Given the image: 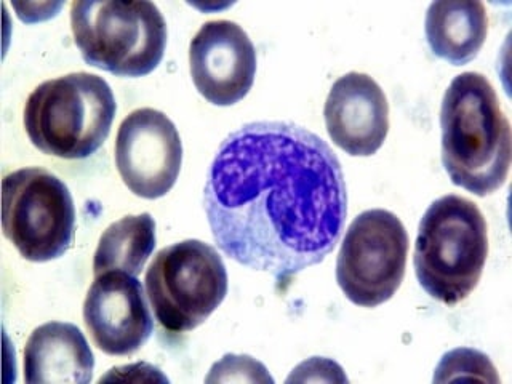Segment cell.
<instances>
[{
	"instance_id": "30bf717a",
	"label": "cell",
	"mask_w": 512,
	"mask_h": 384,
	"mask_svg": "<svg viewBox=\"0 0 512 384\" xmlns=\"http://www.w3.org/2000/svg\"><path fill=\"white\" fill-rule=\"evenodd\" d=\"M192 82L215 106H232L252 90L256 76V48L239 24L208 21L189 45Z\"/></svg>"
},
{
	"instance_id": "8fae6325",
	"label": "cell",
	"mask_w": 512,
	"mask_h": 384,
	"mask_svg": "<svg viewBox=\"0 0 512 384\" xmlns=\"http://www.w3.org/2000/svg\"><path fill=\"white\" fill-rule=\"evenodd\" d=\"M84 322L96 348L108 356L135 354L154 330L143 285L122 271L95 277L85 298Z\"/></svg>"
},
{
	"instance_id": "9c48e42d",
	"label": "cell",
	"mask_w": 512,
	"mask_h": 384,
	"mask_svg": "<svg viewBox=\"0 0 512 384\" xmlns=\"http://www.w3.org/2000/svg\"><path fill=\"white\" fill-rule=\"evenodd\" d=\"M116 165L125 186L143 199L172 191L183 164L180 133L164 112L141 108L125 117L116 138Z\"/></svg>"
},
{
	"instance_id": "ac0fdd59",
	"label": "cell",
	"mask_w": 512,
	"mask_h": 384,
	"mask_svg": "<svg viewBox=\"0 0 512 384\" xmlns=\"http://www.w3.org/2000/svg\"><path fill=\"white\" fill-rule=\"evenodd\" d=\"M293 381H340L346 383L348 378L344 376L343 368L333 362V360L325 359V357H312L303 364L293 370L292 375L288 376L287 383Z\"/></svg>"
},
{
	"instance_id": "2e32d148",
	"label": "cell",
	"mask_w": 512,
	"mask_h": 384,
	"mask_svg": "<svg viewBox=\"0 0 512 384\" xmlns=\"http://www.w3.org/2000/svg\"><path fill=\"white\" fill-rule=\"evenodd\" d=\"M484 381L500 383L492 360L476 349L460 348L447 352L434 372V383L447 381Z\"/></svg>"
},
{
	"instance_id": "4fadbf2b",
	"label": "cell",
	"mask_w": 512,
	"mask_h": 384,
	"mask_svg": "<svg viewBox=\"0 0 512 384\" xmlns=\"http://www.w3.org/2000/svg\"><path fill=\"white\" fill-rule=\"evenodd\" d=\"M93 368L92 349L74 324L40 325L24 349V381L29 384H88Z\"/></svg>"
},
{
	"instance_id": "7a4b0ae2",
	"label": "cell",
	"mask_w": 512,
	"mask_h": 384,
	"mask_svg": "<svg viewBox=\"0 0 512 384\" xmlns=\"http://www.w3.org/2000/svg\"><path fill=\"white\" fill-rule=\"evenodd\" d=\"M442 164L455 186L479 197L506 183L511 167V124L495 88L479 72L452 80L440 109Z\"/></svg>"
},
{
	"instance_id": "e0dca14e",
	"label": "cell",
	"mask_w": 512,
	"mask_h": 384,
	"mask_svg": "<svg viewBox=\"0 0 512 384\" xmlns=\"http://www.w3.org/2000/svg\"><path fill=\"white\" fill-rule=\"evenodd\" d=\"M205 383H274L261 362L250 356L226 354L213 365Z\"/></svg>"
},
{
	"instance_id": "3957f363",
	"label": "cell",
	"mask_w": 512,
	"mask_h": 384,
	"mask_svg": "<svg viewBox=\"0 0 512 384\" xmlns=\"http://www.w3.org/2000/svg\"><path fill=\"white\" fill-rule=\"evenodd\" d=\"M487 256V221L472 200L444 196L429 205L413 256L424 292L448 306L461 303L479 284Z\"/></svg>"
},
{
	"instance_id": "7c38bea8",
	"label": "cell",
	"mask_w": 512,
	"mask_h": 384,
	"mask_svg": "<svg viewBox=\"0 0 512 384\" xmlns=\"http://www.w3.org/2000/svg\"><path fill=\"white\" fill-rule=\"evenodd\" d=\"M324 116L328 135L349 156H373L388 136V100L367 74L349 72L336 80Z\"/></svg>"
},
{
	"instance_id": "5b68a950",
	"label": "cell",
	"mask_w": 512,
	"mask_h": 384,
	"mask_svg": "<svg viewBox=\"0 0 512 384\" xmlns=\"http://www.w3.org/2000/svg\"><path fill=\"white\" fill-rule=\"evenodd\" d=\"M71 28L85 63L119 77L148 76L167 47V23L148 0H76Z\"/></svg>"
},
{
	"instance_id": "9a60e30c",
	"label": "cell",
	"mask_w": 512,
	"mask_h": 384,
	"mask_svg": "<svg viewBox=\"0 0 512 384\" xmlns=\"http://www.w3.org/2000/svg\"><path fill=\"white\" fill-rule=\"evenodd\" d=\"M156 221L149 213L124 216L112 223L100 237L93 274L122 271L138 276L156 248Z\"/></svg>"
},
{
	"instance_id": "8992f818",
	"label": "cell",
	"mask_w": 512,
	"mask_h": 384,
	"mask_svg": "<svg viewBox=\"0 0 512 384\" xmlns=\"http://www.w3.org/2000/svg\"><path fill=\"white\" fill-rule=\"evenodd\" d=\"M144 282L154 316L173 333L204 324L228 295L223 258L212 245L196 239L162 248Z\"/></svg>"
},
{
	"instance_id": "6da1fadb",
	"label": "cell",
	"mask_w": 512,
	"mask_h": 384,
	"mask_svg": "<svg viewBox=\"0 0 512 384\" xmlns=\"http://www.w3.org/2000/svg\"><path fill=\"white\" fill-rule=\"evenodd\" d=\"M204 204L224 255L285 280L322 263L340 242L348 188L319 135L290 122H252L221 143Z\"/></svg>"
},
{
	"instance_id": "ba28073f",
	"label": "cell",
	"mask_w": 512,
	"mask_h": 384,
	"mask_svg": "<svg viewBox=\"0 0 512 384\" xmlns=\"http://www.w3.org/2000/svg\"><path fill=\"white\" fill-rule=\"evenodd\" d=\"M407 255L402 221L383 208L367 210L349 224L336 261V280L351 303L376 308L399 290Z\"/></svg>"
},
{
	"instance_id": "5bb4252c",
	"label": "cell",
	"mask_w": 512,
	"mask_h": 384,
	"mask_svg": "<svg viewBox=\"0 0 512 384\" xmlns=\"http://www.w3.org/2000/svg\"><path fill=\"white\" fill-rule=\"evenodd\" d=\"M424 32L434 55L453 66L471 63L488 34V16L479 0H440L426 13Z\"/></svg>"
},
{
	"instance_id": "52a82bcc",
	"label": "cell",
	"mask_w": 512,
	"mask_h": 384,
	"mask_svg": "<svg viewBox=\"0 0 512 384\" xmlns=\"http://www.w3.org/2000/svg\"><path fill=\"white\" fill-rule=\"evenodd\" d=\"M2 229L24 260L61 258L76 234V208L68 186L42 167L8 173L2 181Z\"/></svg>"
},
{
	"instance_id": "277c9868",
	"label": "cell",
	"mask_w": 512,
	"mask_h": 384,
	"mask_svg": "<svg viewBox=\"0 0 512 384\" xmlns=\"http://www.w3.org/2000/svg\"><path fill=\"white\" fill-rule=\"evenodd\" d=\"M117 103L103 77L88 72L47 80L24 104V130L39 151L87 159L108 140Z\"/></svg>"
}]
</instances>
